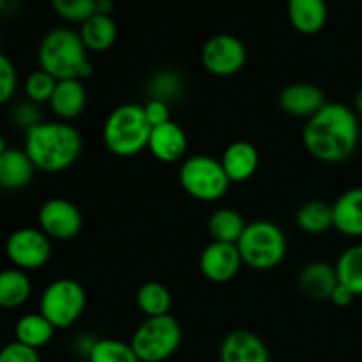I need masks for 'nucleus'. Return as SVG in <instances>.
Returning a JSON list of instances; mask_svg holds the SVG:
<instances>
[{"instance_id":"nucleus-26","label":"nucleus","mask_w":362,"mask_h":362,"mask_svg":"<svg viewBox=\"0 0 362 362\" xmlns=\"http://www.w3.org/2000/svg\"><path fill=\"white\" fill-rule=\"evenodd\" d=\"M297 226L304 233L310 235H320L334 228V216H332V205L322 200H310L300 205L296 214Z\"/></svg>"},{"instance_id":"nucleus-17","label":"nucleus","mask_w":362,"mask_h":362,"mask_svg":"<svg viewBox=\"0 0 362 362\" xmlns=\"http://www.w3.org/2000/svg\"><path fill=\"white\" fill-rule=\"evenodd\" d=\"M88 94L85 81L81 80H59L57 81L55 92L49 99V108L53 115L59 117V120L71 122L83 115L87 108Z\"/></svg>"},{"instance_id":"nucleus-8","label":"nucleus","mask_w":362,"mask_h":362,"mask_svg":"<svg viewBox=\"0 0 362 362\" xmlns=\"http://www.w3.org/2000/svg\"><path fill=\"white\" fill-rule=\"evenodd\" d=\"M87 308V290L78 279H53L41 293L39 313L48 318L57 331L69 329L83 317Z\"/></svg>"},{"instance_id":"nucleus-2","label":"nucleus","mask_w":362,"mask_h":362,"mask_svg":"<svg viewBox=\"0 0 362 362\" xmlns=\"http://www.w3.org/2000/svg\"><path fill=\"white\" fill-rule=\"evenodd\" d=\"M25 152L35 170L45 173H60L78 161L83 148L80 131L69 122L42 120L25 133Z\"/></svg>"},{"instance_id":"nucleus-1","label":"nucleus","mask_w":362,"mask_h":362,"mask_svg":"<svg viewBox=\"0 0 362 362\" xmlns=\"http://www.w3.org/2000/svg\"><path fill=\"white\" fill-rule=\"evenodd\" d=\"M361 122L354 108L329 101L303 127V145L311 158L338 165L354 156L359 147Z\"/></svg>"},{"instance_id":"nucleus-7","label":"nucleus","mask_w":362,"mask_h":362,"mask_svg":"<svg viewBox=\"0 0 362 362\" xmlns=\"http://www.w3.org/2000/svg\"><path fill=\"white\" fill-rule=\"evenodd\" d=\"M129 343L140 362H165L182 345V327L172 313L148 317L134 329Z\"/></svg>"},{"instance_id":"nucleus-29","label":"nucleus","mask_w":362,"mask_h":362,"mask_svg":"<svg viewBox=\"0 0 362 362\" xmlns=\"http://www.w3.org/2000/svg\"><path fill=\"white\" fill-rule=\"evenodd\" d=\"M338 281L349 286L357 297L362 296V243L346 247L334 264Z\"/></svg>"},{"instance_id":"nucleus-27","label":"nucleus","mask_w":362,"mask_h":362,"mask_svg":"<svg viewBox=\"0 0 362 362\" xmlns=\"http://www.w3.org/2000/svg\"><path fill=\"white\" fill-rule=\"evenodd\" d=\"M186 94V80L175 69H159L156 71L147 81L148 99H158L168 105L180 101Z\"/></svg>"},{"instance_id":"nucleus-4","label":"nucleus","mask_w":362,"mask_h":362,"mask_svg":"<svg viewBox=\"0 0 362 362\" xmlns=\"http://www.w3.org/2000/svg\"><path fill=\"white\" fill-rule=\"evenodd\" d=\"M152 126L145 117L144 105L117 106L106 117L103 126V141L110 154L117 158H134L147 151Z\"/></svg>"},{"instance_id":"nucleus-18","label":"nucleus","mask_w":362,"mask_h":362,"mask_svg":"<svg viewBox=\"0 0 362 362\" xmlns=\"http://www.w3.org/2000/svg\"><path fill=\"white\" fill-rule=\"evenodd\" d=\"M336 267L329 262L315 260L303 267L299 274V288L308 299L311 300H329L332 290L338 285Z\"/></svg>"},{"instance_id":"nucleus-5","label":"nucleus","mask_w":362,"mask_h":362,"mask_svg":"<svg viewBox=\"0 0 362 362\" xmlns=\"http://www.w3.org/2000/svg\"><path fill=\"white\" fill-rule=\"evenodd\" d=\"M237 247L246 267L267 272L283 264L288 251V243L278 223L257 219L247 223Z\"/></svg>"},{"instance_id":"nucleus-25","label":"nucleus","mask_w":362,"mask_h":362,"mask_svg":"<svg viewBox=\"0 0 362 362\" xmlns=\"http://www.w3.org/2000/svg\"><path fill=\"white\" fill-rule=\"evenodd\" d=\"M246 219L239 211L232 207H221L211 214L207 221L209 233L212 240L218 243L237 244L246 230Z\"/></svg>"},{"instance_id":"nucleus-39","label":"nucleus","mask_w":362,"mask_h":362,"mask_svg":"<svg viewBox=\"0 0 362 362\" xmlns=\"http://www.w3.org/2000/svg\"><path fill=\"white\" fill-rule=\"evenodd\" d=\"M95 13L108 14V16H112L113 0H98V11H95Z\"/></svg>"},{"instance_id":"nucleus-37","label":"nucleus","mask_w":362,"mask_h":362,"mask_svg":"<svg viewBox=\"0 0 362 362\" xmlns=\"http://www.w3.org/2000/svg\"><path fill=\"white\" fill-rule=\"evenodd\" d=\"M356 297L357 296L352 292V290L349 288V286L338 283V285H336V288L332 290L331 299H329V300H331V303L334 304V306H338V308H349L350 304L356 300Z\"/></svg>"},{"instance_id":"nucleus-38","label":"nucleus","mask_w":362,"mask_h":362,"mask_svg":"<svg viewBox=\"0 0 362 362\" xmlns=\"http://www.w3.org/2000/svg\"><path fill=\"white\" fill-rule=\"evenodd\" d=\"M21 0H0V14H11L20 7Z\"/></svg>"},{"instance_id":"nucleus-3","label":"nucleus","mask_w":362,"mask_h":362,"mask_svg":"<svg viewBox=\"0 0 362 362\" xmlns=\"http://www.w3.org/2000/svg\"><path fill=\"white\" fill-rule=\"evenodd\" d=\"M39 69L46 71L57 80H88L94 73L88 49L85 48L80 32L67 27L49 30L42 37L37 52Z\"/></svg>"},{"instance_id":"nucleus-23","label":"nucleus","mask_w":362,"mask_h":362,"mask_svg":"<svg viewBox=\"0 0 362 362\" xmlns=\"http://www.w3.org/2000/svg\"><path fill=\"white\" fill-rule=\"evenodd\" d=\"M32 296V281L28 272L11 267L0 271V308L16 310L21 308Z\"/></svg>"},{"instance_id":"nucleus-35","label":"nucleus","mask_w":362,"mask_h":362,"mask_svg":"<svg viewBox=\"0 0 362 362\" xmlns=\"http://www.w3.org/2000/svg\"><path fill=\"white\" fill-rule=\"evenodd\" d=\"M0 362H41L39 350L30 349L23 343L11 341L0 349Z\"/></svg>"},{"instance_id":"nucleus-10","label":"nucleus","mask_w":362,"mask_h":362,"mask_svg":"<svg viewBox=\"0 0 362 362\" xmlns=\"http://www.w3.org/2000/svg\"><path fill=\"white\" fill-rule=\"evenodd\" d=\"M200 60L204 69L216 78H230L244 69L247 49L237 35L216 34L205 41Z\"/></svg>"},{"instance_id":"nucleus-14","label":"nucleus","mask_w":362,"mask_h":362,"mask_svg":"<svg viewBox=\"0 0 362 362\" xmlns=\"http://www.w3.org/2000/svg\"><path fill=\"white\" fill-rule=\"evenodd\" d=\"M187 147H189V141H187L186 131L175 120H168L161 126L152 127L147 151L158 161L166 163V165L182 163L187 158Z\"/></svg>"},{"instance_id":"nucleus-31","label":"nucleus","mask_w":362,"mask_h":362,"mask_svg":"<svg viewBox=\"0 0 362 362\" xmlns=\"http://www.w3.org/2000/svg\"><path fill=\"white\" fill-rule=\"evenodd\" d=\"M57 81L59 80L46 71H34V73L28 74L23 83L25 95H27L28 101L35 103V105H48L53 92H55Z\"/></svg>"},{"instance_id":"nucleus-15","label":"nucleus","mask_w":362,"mask_h":362,"mask_svg":"<svg viewBox=\"0 0 362 362\" xmlns=\"http://www.w3.org/2000/svg\"><path fill=\"white\" fill-rule=\"evenodd\" d=\"M219 362H271L264 339L247 329H235L223 338Z\"/></svg>"},{"instance_id":"nucleus-22","label":"nucleus","mask_w":362,"mask_h":362,"mask_svg":"<svg viewBox=\"0 0 362 362\" xmlns=\"http://www.w3.org/2000/svg\"><path fill=\"white\" fill-rule=\"evenodd\" d=\"M119 28H117L113 16L108 14H92L87 21L81 23L80 37L88 52L103 53L108 52L117 41Z\"/></svg>"},{"instance_id":"nucleus-24","label":"nucleus","mask_w":362,"mask_h":362,"mask_svg":"<svg viewBox=\"0 0 362 362\" xmlns=\"http://www.w3.org/2000/svg\"><path fill=\"white\" fill-rule=\"evenodd\" d=\"M57 329L41 313H27L18 318L14 325V341L23 343L30 349H42L55 336Z\"/></svg>"},{"instance_id":"nucleus-33","label":"nucleus","mask_w":362,"mask_h":362,"mask_svg":"<svg viewBox=\"0 0 362 362\" xmlns=\"http://www.w3.org/2000/svg\"><path fill=\"white\" fill-rule=\"evenodd\" d=\"M18 88V74L13 60L0 53V105H6L14 98Z\"/></svg>"},{"instance_id":"nucleus-40","label":"nucleus","mask_w":362,"mask_h":362,"mask_svg":"<svg viewBox=\"0 0 362 362\" xmlns=\"http://www.w3.org/2000/svg\"><path fill=\"white\" fill-rule=\"evenodd\" d=\"M354 112L357 113V117H362V87L354 95Z\"/></svg>"},{"instance_id":"nucleus-41","label":"nucleus","mask_w":362,"mask_h":362,"mask_svg":"<svg viewBox=\"0 0 362 362\" xmlns=\"http://www.w3.org/2000/svg\"><path fill=\"white\" fill-rule=\"evenodd\" d=\"M6 151H7L6 140H4V136H2V134H0V156H2Z\"/></svg>"},{"instance_id":"nucleus-6","label":"nucleus","mask_w":362,"mask_h":362,"mask_svg":"<svg viewBox=\"0 0 362 362\" xmlns=\"http://www.w3.org/2000/svg\"><path fill=\"white\" fill-rule=\"evenodd\" d=\"M179 182L193 200L204 204L219 202L232 186L221 161L209 154L187 156L180 163Z\"/></svg>"},{"instance_id":"nucleus-28","label":"nucleus","mask_w":362,"mask_h":362,"mask_svg":"<svg viewBox=\"0 0 362 362\" xmlns=\"http://www.w3.org/2000/svg\"><path fill=\"white\" fill-rule=\"evenodd\" d=\"M136 306L145 318L170 315L173 306V297L168 286L159 281H147L138 288Z\"/></svg>"},{"instance_id":"nucleus-20","label":"nucleus","mask_w":362,"mask_h":362,"mask_svg":"<svg viewBox=\"0 0 362 362\" xmlns=\"http://www.w3.org/2000/svg\"><path fill=\"white\" fill-rule=\"evenodd\" d=\"M35 173L25 148H9L0 156V187L6 191H18L32 182Z\"/></svg>"},{"instance_id":"nucleus-34","label":"nucleus","mask_w":362,"mask_h":362,"mask_svg":"<svg viewBox=\"0 0 362 362\" xmlns=\"http://www.w3.org/2000/svg\"><path fill=\"white\" fill-rule=\"evenodd\" d=\"M13 122L16 124L18 127H21L25 133H27L30 127L41 124L42 117H41V112H39V105H35V103L28 101L27 99V101H23V103H20V105L14 106Z\"/></svg>"},{"instance_id":"nucleus-13","label":"nucleus","mask_w":362,"mask_h":362,"mask_svg":"<svg viewBox=\"0 0 362 362\" xmlns=\"http://www.w3.org/2000/svg\"><path fill=\"white\" fill-rule=\"evenodd\" d=\"M278 101L286 115L304 120L311 119L329 103L324 88L310 81H296V83L286 85L279 92Z\"/></svg>"},{"instance_id":"nucleus-36","label":"nucleus","mask_w":362,"mask_h":362,"mask_svg":"<svg viewBox=\"0 0 362 362\" xmlns=\"http://www.w3.org/2000/svg\"><path fill=\"white\" fill-rule=\"evenodd\" d=\"M144 112H145V117H147L148 124H151L152 127L161 126V124L172 120V117H170V105L165 101L148 99V101L144 105Z\"/></svg>"},{"instance_id":"nucleus-21","label":"nucleus","mask_w":362,"mask_h":362,"mask_svg":"<svg viewBox=\"0 0 362 362\" xmlns=\"http://www.w3.org/2000/svg\"><path fill=\"white\" fill-rule=\"evenodd\" d=\"M334 228L346 237H362V187H352L332 204Z\"/></svg>"},{"instance_id":"nucleus-9","label":"nucleus","mask_w":362,"mask_h":362,"mask_svg":"<svg viewBox=\"0 0 362 362\" xmlns=\"http://www.w3.org/2000/svg\"><path fill=\"white\" fill-rule=\"evenodd\" d=\"M53 240L41 228L23 226L7 237L6 255L11 264L25 272L39 271L52 258Z\"/></svg>"},{"instance_id":"nucleus-19","label":"nucleus","mask_w":362,"mask_h":362,"mask_svg":"<svg viewBox=\"0 0 362 362\" xmlns=\"http://www.w3.org/2000/svg\"><path fill=\"white\" fill-rule=\"evenodd\" d=\"M286 16L290 25L304 35L324 30L329 18L325 0H286Z\"/></svg>"},{"instance_id":"nucleus-11","label":"nucleus","mask_w":362,"mask_h":362,"mask_svg":"<svg viewBox=\"0 0 362 362\" xmlns=\"http://www.w3.org/2000/svg\"><path fill=\"white\" fill-rule=\"evenodd\" d=\"M37 225L46 235L57 243H67L83 230L81 211L67 198H49L39 207Z\"/></svg>"},{"instance_id":"nucleus-16","label":"nucleus","mask_w":362,"mask_h":362,"mask_svg":"<svg viewBox=\"0 0 362 362\" xmlns=\"http://www.w3.org/2000/svg\"><path fill=\"white\" fill-rule=\"evenodd\" d=\"M219 161L230 182L240 184L250 180L257 173L260 166V154L251 141L235 140L223 151Z\"/></svg>"},{"instance_id":"nucleus-30","label":"nucleus","mask_w":362,"mask_h":362,"mask_svg":"<svg viewBox=\"0 0 362 362\" xmlns=\"http://www.w3.org/2000/svg\"><path fill=\"white\" fill-rule=\"evenodd\" d=\"M87 362H140L131 343L115 338L95 339L87 356Z\"/></svg>"},{"instance_id":"nucleus-12","label":"nucleus","mask_w":362,"mask_h":362,"mask_svg":"<svg viewBox=\"0 0 362 362\" xmlns=\"http://www.w3.org/2000/svg\"><path fill=\"white\" fill-rule=\"evenodd\" d=\"M244 267L237 244L211 240L200 255V272L207 281L225 285L233 281Z\"/></svg>"},{"instance_id":"nucleus-42","label":"nucleus","mask_w":362,"mask_h":362,"mask_svg":"<svg viewBox=\"0 0 362 362\" xmlns=\"http://www.w3.org/2000/svg\"><path fill=\"white\" fill-rule=\"evenodd\" d=\"M359 145L362 147V122H361V134H359Z\"/></svg>"},{"instance_id":"nucleus-32","label":"nucleus","mask_w":362,"mask_h":362,"mask_svg":"<svg viewBox=\"0 0 362 362\" xmlns=\"http://www.w3.org/2000/svg\"><path fill=\"white\" fill-rule=\"evenodd\" d=\"M53 11L69 23H83L98 11V0H49Z\"/></svg>"}]
</instances>
